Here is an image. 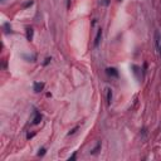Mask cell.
<instances>
[{"mask_svg":"<svg viewBox=\"0 0 161 161\" xmlns=\"http://www.w3.org/2000/svg\"><path fill=\"white\" fill-rule=\"evenodd\" d=\"M5 29H6V32H8V33L10 32V28H9V24H5Z\"/></svg>","mask_w":161,"mask_h":161,"instance_id":"obj_8","label":"cell"},{"mask_svg":"<svg viewBox=\"0 0 161 161\" xmlns=\"http://www.w3.org/2000/svg\"><path fill=\"white\" fill-rule=\"evenodd\" d=\"M4 1H5V0H1V3H4Z\"/></svg>","mask_w":161,"mask_h":161,"instance_id":"obj_12","label":"cell"},{"mask_svg":"<svg viewBox=\"0 0 161 161\" xmlns=\"http://www.w3.org/2000/svg\"><path fill=\"white\" fill-rule=\"evenodd\" d=\"M76 131H77V127H76V128H73V130H72V131H71V132H69L68 135H72V133H74Z\"/></svg>","mask_w":161,"mask_h":161,"instance_id":"obj_9","label":"cell"},{"mask_svg":"<svg viewBox=\"0 0 161 161\" xmlns=\"http://www.w3.org/2000/svg\"><path fill=\"white\" fill-rule=\"evenodd\" d=\"M40 121H42V116H40L39 113H37V116H35V118L33 120V123H34V125H38V123L40 122Z\"/></svg>","mask_w":161,"mask_h":161,"instance_id":"obj_5","label":"cell"},{"mask_svg":"<svg viewBox=\"0 0 161 161\" xmlns=\"http://www.w3.org/2000/svg\"><path fill=\"white\" fill-rule=\"evenodd\" d=\"M27 39H28V40H32V39H33V29H32V28H28V29H27Z\"/></svg>","mask_w":161,"mask_h":161,"instance_id":"obj_4","label":"cell"},{"mask_svg":"<svg viewBox=\"0 0 161 161\" xmlns=\"http://www.w3.org/2000/svg\"><path fill=\"white\" fill-rule=\"evenodd\" d=\"M107 101H108V103H111V101H112V92L110 89L107 92Z\"/></svg>","mask_w":161,"mask_h":161,"instance_id":"obj_6","label":"cell"},{"mask_svg":"<svg viewBox=\"0 0 161 161\" xmlns=\"http://www.w3.org/2000/svg\"><path fill=\"white\" fill-rule=\"evenodd\" d=\"M44 154H45V150H44V149L39 150V156H40V155H44Z\"/></svg>","mask_w":161,"mask_h":161,"instance_id":"obj_7","label":"cell"},{"mask_svg":"<svg viewBox=\"0 0 161 161\" xmlns=\"http://www.w3.org/2000/svg\"><path fill=\"white\" fill-rule=\"evenodd\" d=\"M159 50H160V54H161V47H160V48H159Z\"/></svg>","mask_w":161,"mask_h":161,"instance_id":"obj_11","label":"cell"},{"mask_svg":"<svg viewBox=\"0 0 161 161\" xmlns=\"http://www.w3.org/2000/svg\"><path fill=\"white\" fill-rule=\"evenodd\" d=\"M103 4H108V0H103Z\"/></svg>","mask_w":161,"mask_h":161,"instance_id":"obj_10","label":"cell"},{"mask_svg":"<svg viewBox=\"0 0 161 161\" xmlns=\"http://www.w3.org/2000/svg\"><path fill=\"white\" fill-rule=\"evenodd\" d=\"M101 37H102V30H98L97 32V35H96V39H94V45L97 47L98 44H99V40H101Z\"/></svg>","mask_w":161,"mask_h":161,"instance_id":"obj_3","label":"cell"},{"mask_svg":"<svg viewBox=\"0 0 161 161\" xmlns=\"http://www.w3.org/2000/svg\"><path fill=\"white\" fill-rule=\"evenodd\" d=\"M43 88H44V83H43V82L34 83V92H40Z\"/></svg>","mask_w":161,"mask_h":161,"instance_id":"obj_1","label":"cell"},{"mask_svg":"<svg viewBox=\"0 0 161 161\" xmlns=\"http://www.w3.org/2000/svg\"><path fill=\"white\" fill-rule=\"evenodd\" d=\"M106 71H107V74H108V76H112V77H117V76H118V72H117L115 68H107Z\"/></svg>","mask_w":161,"mask_h":161,"instance_id":"obj_2","label":"cell"}]
</instances>
